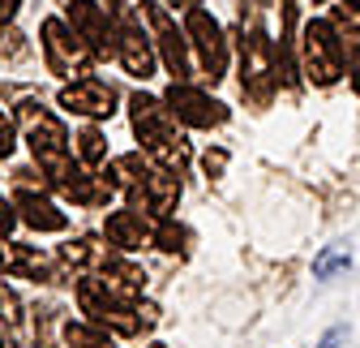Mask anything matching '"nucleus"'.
I'll list each match as a JSON object with an SVG mask.
<instances>
[{"instance_id": "f257e3e1", "label": "nucleus", "mask_w": 360, "mask_h": 348, "mask_svg": "<svg viewBox=\"0 0 360 348\" xmlns=\"http://www.w3.org/2000/svg\"><path fill=\"white\" fill-rule=\"evenodd\" d=\"M108 177L129 198V206L146 211L150 220H167V215L176 211V202H180V177L167 172V168H159V163H150V159H142L138 151L116 155L108 163Z\"/></svg>"}, {"instance_id": "f03ea898", "label": "nucleus", "mask_w": 360, "mask_h": 348, "mask_svg": "<svg viewBox=\"0 0 360 348\" xmlns=\"http://www.w3.org/2000/svg\"><path fill=\"white\" fill-rule=\"evenodd\" d=\"M129 108H133V134H138L142 151L159 168H167V172L180 177V172L189 168V142L176 129V112L163 99H155V95H133Z\"/></svg>"}, {"instance_id": "7ed1b4c3", "label": "nucleus", "mask_w": 360, "mask_h": 348, "mask_svg": "<svg viewBox=\"0 0 360 348\" xmlns=\"http://www.w3.org/2000/svg\"><path fill=\"white\" fill-rule=\"evenodd\" d=\"M18 116H22V129H26V142L34 151V163L48 172L56 185H65L73 177V168H77V163H69V134H65V125L48 108H39L34 99L22 104Z\"/></svg>"}, {"instance_id": "20e7f679", "label": "nucleus", "mask_w": 360, "mask_h": 348, "mask_svg": "<svg viewBox=\"0 0 360 348\" xmlns=\"http://www.w3.org/2000/svg\"><path fill=\"white\" fill-rule=\"evenodd\" d=\"M108 13H112L116 39H120V65L133 77H150L155 73V43L142 30L146 0H108Z\"/></svg>"}, {"instance_id": "39448f33", "label": "nucleus", "mask_w": 360, "mask_h": 348, "mask_svg": "<svg viewBox=\"0 0 360 348\" xmlns=\"http://www.w3.org/2000/svg\"><path fill=\"white\" fill-rule=\"evenodd\" d=\"M300 69L313 86H335L339 73H343V43H339V30L322 18L304 22V35H300Z\"/></svg>"}, {"instance_id": "423d86ee", "label": "nucleus", "mask_w": 360, "mask_h": 348, "mask_svg": "<svg viewBox=\"0 0 360 348\" xmlns=\"http://www.w3.org/2000/svg\"><path fill=\"white\" fill-rule=\"evenodd\" d=\"M39 39H43V61H48L52 73L60 77H90V61H95V52H90V43L65 22V18H48L39 26Z\"/></svg>"}, {"instance_id": "0eeeda50", "label": "nucleus", "mask_w": 360, "mask_h": 348, "mask_svg": "<svg viewBox=\"0 0 360 348\" xmlns=\"http://www.w3.org/2000/svg\"><path fill=\"white\" fill-rule=\"evenodd\" d=\"M77 301H82V314H90V323H99L103 331H116V335H138L146 323L138 314V306H129V301H120L103 280L95 275H82L77 284Z\"/></svg>"}, {"instance_id": "6e6552de", "label": "nucleus", "mask_w": 360, "mask_h": 348, "mask_svg": "<svg viewBox=\"0 0 360 348\" xmlns=\"http://www.w3.org/2000/svg\"><path fill=\"white\" fill-rule=\"evenodd\" d=\"M275 77H279V61H275V48L262 30H249V39L240 43V91L266 108L270 104V91H275Z\"/></svg>"}, {"instance_id": "1a4fd4ad", "label": "nucleus", "mask_w": 360, "mask_h": 348, "mask_svg": "<svg viewBox=\"0 0 360 348\" xmlns=\"http://www.w3.org/2000/svg\"><path fill=\"white\" fill-rule=\"evenodd\" d=\"M65 18L69 26L90 43V52H95L99 61L108 56H120V39H116V22L103 5H95V0H69L65 5Z\"/></svg>"}, {"instance_id": "9d476101", "label": "nucleus", "mask_w": 360, "mask_h": 348, "mask_svg": "<svg viewBox=\"0 0 360 348\" xmlns=\"http://www.w3.org/2000/svg\"><path fill=\"white\" fill-rule=\"evenodd\" d=\"M146 22H150V30H155V48H159L167 73H172L176 82H185V77H189V43H185V35H180L176 18L159 5V0H146Z\"/></svg>"}, {"instance_id": "9b49d317", "label": "nucleus", "mask_w": 360, "mask_h": 348, "mask_svg": "<svg viewBox=\"0 0 360 348\" xmlns=\"http://www.w3.org/2000/svg\"><path fill=\"white\" fill-rule=\"evenodd\" d=\"M189 39H193V48H198V61H202V73L210 82L223 77V69H228V39H223V26L198 5L189 9Z\"/></svg>"}, {"instance_id": "f8f14e48", "label": "nucleus", "mask_w": 360, "mask_h": 348, "mask_svg": "<svg viewBox=\"0 0 360 348\" xmlns=\"http://www.w3.org/2000/svg\"><path fill=\"white\" fill-rule=\"evenodd\" d=\"M167 108H172L180 120H185V125H193V129H219L223 120H228V108H223L219 99L193 91V86H185V82H172Z\"/></svg>"}, {"instance_id": "ddd939ff", "label": "nucleus", "mask_w": 360, "mask_h": 348, "mask_svg": "<svg viewBox=\"0 0 360 348\" xmlns=\"http://www.w3.org/2000/svg\"><path fill=\"white\" fill-rule=\"evenodd\" d=\"M56 104L65 108V112H77V116H112L116 112V91L108 82H99V77H77V82H69V86H60V95H56Z\"/></svg>"}, {"instance_id": "4468645a", "label": "nucleus", "mask_w": 360, "mask_h": 348, "mask_svg": "<svg viewBox=\"0 0 360 348\" xmlns=\"http://www.w3.org/2000/svg\"><path fill=\"white\" fill-rule=\"evenodd\" d=\"M155 232H159V224L150 220L146 211H133V206L112 211L108 220H103V237H108L116 249H142V245H155Z\"/></svg>"}, {"instance_id": "2eb2a0df", "label": "nucleus", "mask_w": 360, "mask_h": 348, "mask_svg": "<svg viewBox=\"0 0 360 348\" xmlns=\"http://www.w3.org/2000/svg\"><path fill=\"white\" fill-rule=\"evenodd\" d=\"M0 271H13L26 280H56L65 267H60V258L43 254L39 245H0Z\"/></svg>"}, {"instance_id": "dca6fc26", "label": "nucleus", "mask_w": 360, "mask_h": 348, "mask_svg": "<svg viewBox=\"0 0 360 348\" xmlns=\"http://www.w3.org/2000/svg\"><path fill=\"white\" fill-rule=\"evenodd\" d=\"M13 206L22 211V220H26L34 232H65V228H69L65 211H60L52 198H43V194H34V189H26V185L13 194Z\"/></svg>"}, {"instance_id": "f3484780", "label": "nucleus", "mask_w": 360, "mask_h": 348, "mask_svg": "<svg viewBox=\"0 0 360 348\" xmlns=\"http://www.w3.org/2000/svg\"><path fill=\"white\" fill-rule=\"evenodd\" d=\"M330 26L339 30L343 56H347V73H352V86H356V95H360V13L352 5H335Z\"/></svg>"}, {"instance_id": "a211bd4d", "label": "nucleus", "mask_w": 360, "mask_h": 348, "mask_svg": "<svg viewBox=\"0 0 360 348\" xmlns=\"http://www.w3.org/2000/svg\"><path fill=\"white\" fill-rule=\"evenodd\" d=\"M99 280H103L120 301H129V306H133V301L142 297V288H146V271H138L133 263H120V258H108V267L99 271Z\"/></svg>"}, {"instance_id": "6ab92c4d", "label": "nucleus", "mask_w": 360, "mask_h": 348, "mask_svg": "<svg viewBox=\"0 0 360 348\" xmlns=\"http://www.w3.org/2000/svg\"><path fill=\"white\" fill-rule=\"evenodd\" d=\"M60 189H65L73 202H82V206H103V202H108V194H112L116 185H112L108 177H90L86 168H73V177H69Z\"/></svg>"}, {"instance_id": "aec40b11", "label": "nucleus", "mask_w": 360, "mask_h": 348, "mask_svg": "<svg viewBox=\"0 0 360 348\" xmlns=\"http://www.w3.org/2000/svg\"><path fill=\"white\" fill-rule=\"evenodd\" d=\"M0 327H5L13 348H26V314H22L18 292L5 284V275H0Z\"/></svg>"}, {"instance_id": "412c9836", "label": "nucleus", "mask_w": 360, "mask_h": 348, "mask_svg": "<svg viewBox=\"0 0 360 348\" xmlns=\"http://www.w3.org/2000/svg\"><path fill=\"white\" fill-rule=\"evenodd\" d=\"M73 151H77L82 168H99V163L108 159V142H103V134H99V129H90V125L73 138Z\"/></svg>"}, {"instance_id": "4be33fe9", "label": "nucleus", "mask_w": 360, "mask_h": 348, "mask_svg": "<svg viewBox=\"0 0 360 348\" xmlns=\"http://www.w3.org/2000/svg\"><path fill=\"white\" fill-rule=\"evenodd\" d=\"M65 340H69V348H112V340L99 323H69Z\"/></svg>"}, {"instance_id": "5701e85b", "label": "nucleus", "mask_w": 360, "mask_h": 348, "mask_svg": "<svg viewBox=\"0 0 360 348\" xmlns=\"http://www.w3.org/2000/svg\"><path fill=\"white\" fill-rule=\"evenodd\" d=\"M155 245H159V249H172V254H176V249H180V254H185V245H189V232H185V228H176L172 220H159V232H155Z\"/></svg>"}, {"instance_id": "b1692460", "label": "nucleus", "mask_w": 360, "mask_h": 348, "mask_svg": "<svg viewBox=\"0 0 360 348\" xmlns=\"http://www.w3.org/2000/svg\"><path fill=\"white\" fill-rule=\"evenodd\" d=\"M347 263H352L347 249H339V245H335V249H326L318 263H313V275H318V280H330V275H335V271H343Z\"/></svg>"}, {"instance_id": "393cba45", "label": "nucleus", "mask_w": 360, "mask_h": 348, "mask_svg": "<svg viewBox=\"0 0 360 348\" xmlns=\"http://www.w3.org/2000/svg\"><path fill=\"white\" fill-rule=\"evenodd\" d=\"M0 52H5V56H13V61H18V56H26V39H22L13 26H9L5 35H0Z\"/></svg>"}, {"instance_id": "a878e982", "label": "nucleus", "mask_w": 360, "mask_h": 348, "mask_svg": "<svg viewBox=\"0 0 360 348\" xmlns=\"http://www.w3.org/2000/svg\"><path fill=\"white\" fill-rule=\"evenodd\" d=\"M18 220H22L18 206H13V202H5V194H0V241L13 232V224H18Z\"/></svg>"}, {"instance_id": "bb28decb", "label": "nucleus", "mask_w": 360, "mask_h": 348, "mask_svg": "<svg viewBox=\"0 0 360 348\" xmlns=\"http://www.w3.org/2000/svg\"><path fill=\"white\" fill-rule=\"evenodd\" d=\"M13 147H18V142H13V120L5 116V108H0V159H9Z\"/></svg>"}, {"instance_id": "cd10ccee", "label": "nucleus", "mask_w": 360, "mask_h": 348, "mask_svg": "<svg viewBox=\"0 0 360 348\" xmlns=\"http://www.w3.org/2000/svg\"><path fill=\"white\" fill-rule=\"evenodd\" d=\"M223 163H228V155H223V151H206V177H219Z\"/></svg>"}, {"instance_id": "c85d7f7f", "label": "nucleus", "mask_w": 360, "mask_h": 348, "mask_svg": "<svg viewBox=\"0 0 360 348\" xmlns=\"http://www.w3.org/2000/svg\"><path fill=\"white\" fill-rule=\"evenodd\" d=\"M343 340H347V327H330V331L322 335V344H318V348H339Z\"/></svg>"}, {"instance_id": "c756f323", "label": "nucleus", "mask_w": 360, "mask_h": 348, "mask_svg": "<svg viewBox=\"0 0 360 348\" xmlns=\"http://www.w3.org/2000/svg\"><path fill=\"white\" fill-rule=\"evenodd\" d=\"M18 9H22V0H0V22L9 26V22L18 18Z\"/></svg>"}, {"instance_id": "7c9ffc66", "label": "nucleus", "mask_w": 360, "mask_h": 348, "mask_svg": "<svg viewBox=\"0 0 360 348\" xmlns=\"http://www.w3.org/2000/svg\"><path fill=\"white\" fill-rule=\"evenodd\" d=\"M172 5H176V9H198L202 0H172Z\"/></svg>"}, {"instance_id": "2f4dec72", "label": "nucleus", "mask_w": 360, "mask_h": 348, "mask_svg": "<svg viewBox=\"0 0 360 348\" xmlns=\"http://www.w3.org/2000/svg\"><path fill=\"white\" fill-rule=\"evenodd\" d=\"M343 5H352V9H356V13H360V0H343Z\"/></svg>"}, {"instance_id": "473e14b6", "label": "nucleus", "mask_w": 360, "mask_h": 348, "mask_svg": "<svg viewBox=\"0 0 360 348\" xmlns=\"http://www.w3.org/2000/svg\"><path fill=\"white\" fill-rule=\"evenodd\" d=\"M0 348H5V340H0Z\"/></svg>"}]
</instances>
